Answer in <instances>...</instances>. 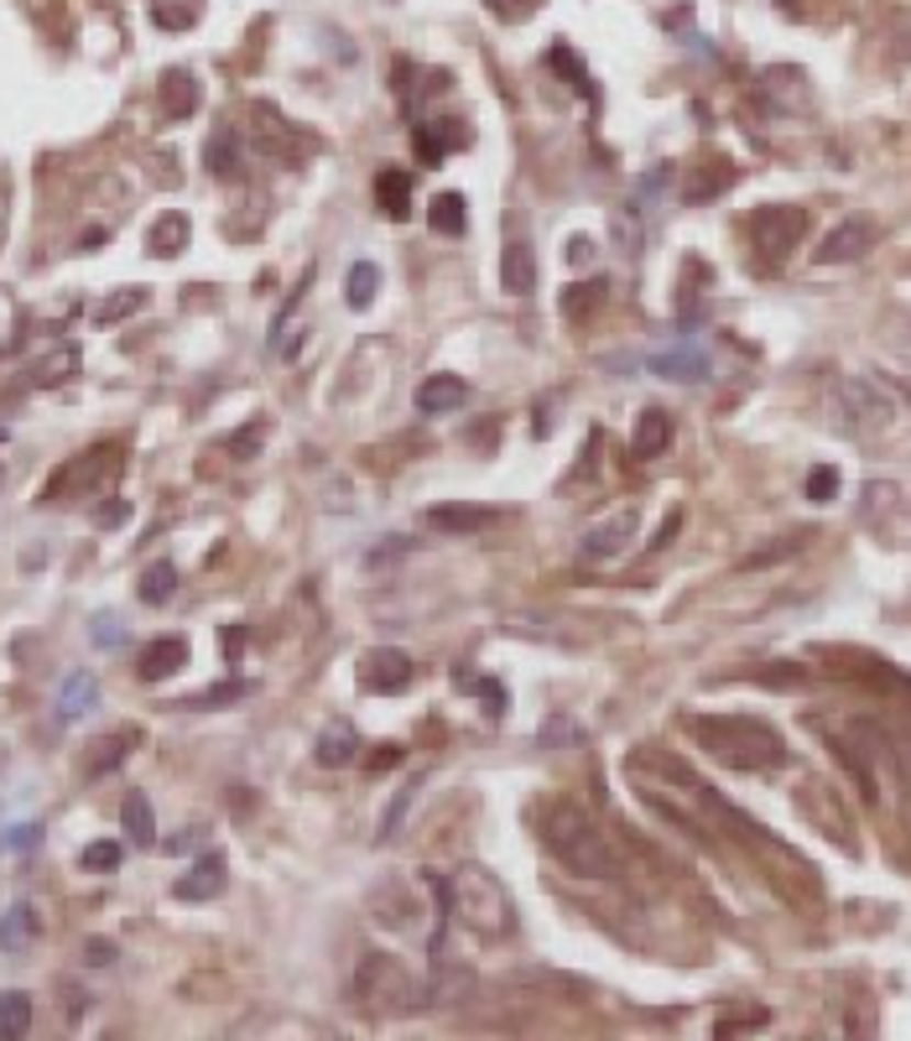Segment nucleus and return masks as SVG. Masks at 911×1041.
<instances>
[{
    "mask_svg": "<svg viewBox=\"0 0 911 1041\" xmlns=\"http://www.w3.org/2000/svg\"><path fill=\"white\" fill-rule=\"evenodd\" d=\"M422 875H427V885L437 890L443 922H448V911H454V922L469 927V932L485 938V943H506V938L515 932V901H511V890H506V881H500L496 870L454 865L448 875H437V870H422Z\"/></svg>",
    "mask_w": 911,
    "mask_h": 1041,
    "instance_id": "f257e3e1",
    "label": "nucleus"
},
{
    "mask_svg": "<svg viewBox=\"0 0 911 1041\" xmlns=\"http://www.w3.org/2000/svg\"><path fill=\"white\" fill-rule=\"evenodd\" d=\"M536 833L563 870H574L584 881H604L614 875V844L610 833L599 828V818L574 797H553L536 807Z\"/></svg>",
    "mask_w": 911,
    "mask_h": 1041,
    "instance_id": "f03ea898",
    "label": "nucleus"
},
{
    "mask_svg": "<svg viewBox=\"0 0 911 1041\" xmlns=\"http://www.w3.org/2000/svg\"><path fill=\"white\" fill-rule=\"evenodd\" d=\"M682 729L730 771H776L787 766V740L755 713H688Z\"/></svg>",
    "mask_w": 911,
    "mask_h": 1041,
    "instance_id": "7ed1b4c3",
    "label": "nucleus"
},
{
    "mask_svg": "<svg viewBox=\"0 0 911 1041\" xmlns=\"http://www.w3.org/2000/svg\"><path fill=\"white\" fill-rule=\"evenodd\" d=\"M355 989H359V1000L380 1005V1010H397V1016H407V1010H427V1005H433L427 979L412 974V968H407L401 959H391V953H359Z\"/></svg>",
    "mask_w": 911,
    "mask_h": 1041,
    "instance_id": "20e7f679",
    "label": "nucleus"
},
{
    "mask_svg": "<svg viewBox=\"0 0 911 1041\" xmlns=\"http://www.w3.org/2000/svg\"><path fill=\"white\" fill-rule=\"evenodd\" d=\"M833 417L849 438H875L896 422V396L875 375H844L833 386Z\"/></svg>",
    "mask_w": 911,
    "mask_h": 1041,
    "instance_id": "39448f33",
    "label": "nucleus"
},
{
    "mask_svg": "<svg viewBox=\"0 0 911 1041\" xmlns=\"http://www.w3.org/2000/svg\"><path fill=\"white\" fill-rule=\"evenodd\" d=\"M251 120H256V131H251V141H256V152L260 157H271V162H302V157H313V146L318 141L302 131L298 120H287L277 110V104H251Z\"/></svg>",
    "mask_w": 911,
    "mask_h": 1041,
    "instance_id": "423d86ee",
    "label": "nucleus"
},
{
    "mask_svg": "<svg viewBox=\"0 0 911 1041\" xmlns=\"http://www.w3.org/2000/svg\"><path fill=\"white\" fill-rule=\"evenodd\" d=\"M802 230H808V214L792 209V203H766L751 219V240L766 261H787V251L802 240Z\"/></svg>",
    "mask_w": 911,
    "mask_h": 1041,
    "instance_id": "0eeeda50",
    "label": "nucleus"
},
{
    "mask_svg": "<svg viewBox=\"0 0 911 1041\" xmlns=\"http://www.w3.org/2000/svg\"><path fill=\"white\" fill-rule=\"evenodd\" d=\"M370 922L386 927V932H422L427 901L416 896V885L391 881V885H380V890H370Z\"/></svg>",
    "mask_w": 911,
    "mask_h": 1041,
    "instance_id": "6e6552de",
    "label": "nucleus"
},
{
    "mask_svg": "<svg viewBox=\"0 0 911 1041\" xmlns=\"http://www.w3.org/2000/svg\"><path fill=\"white\" fill-rule=\"evenodd\" d=\"M635 527H641V511L620 506L614 516H604L599 527H589L578 536V563H614V557H625V547L635 542Z\"/></svg>",
    "mask_w": 911,
    "mask_h": 1041,
    "instance_id": "1a4fd4ad",
    "label": "nucleus"
},
{
    "mask_svg": "<svg viewBox=\"0 0 911 1041\" xmlns=\"http://www.w3.org/2000/svg\"><path fill=\"white\" fill-rule=\"evenodd\" d=\"M412 677H416V667H412V656H407L401 646H370L365 656H359V688L376 693V698L401 693Z\"/></svg>",
    "mask_w": 911,
    "mask_h": 1041,
    "instance_id": "9d476101",
    "label": "nucleus"
},
{
    "mask_svg": "<svg viewBox=\"0 0 911 1041\" xmlns=\"http://www.w3.org/2000/svg\"><path fill=\"white\" fill-rule=\"evenodd\" d=\"M224 885H230V860H224L219 849H203L199 860L188 865V875L173 885V896H178V901H214Z\"/></svg>",
    "mask_w": 911,
    "mask_h": 1041,
    "instance_id": "9b49d317",
    "label": "nucleus"
},
{
    "mask_svg": "<svg viewBox=\"0 0 911 1041\" xmlns=\"http://www.w3.org/2000/svg\"><path fill=\"white\" fill-rule=\"evenodd\" d=\"M469 396H475V386H469L464 375L437 370V375H427V380L416 386L412 407L422 417H448V412H458V407H469Z\"/></svg>",
    "mask_w": 911,
    "mask_h": 1041,
    "instance_id": "f8f14e48",
    "label": "nucleus"
},
{
    "mask_svg": "<svg viewBox=\"0 0 911 1041\" xmlns=\"http://www.w3.org/2000/svg\"><path fill=\"white\" fill-rule=\"evenodd\" d=\"M110 453H115V448H89L84 458H74L68 469H58V474H53V485L42 490V506H58L68 490H95V485H100V474L110 469Z\"/></svg>",
    "mask_w": 911,
    "mask_h": 1041,
    "instance_id": "ddd939ff",
    "label": "nucleus"
},
{
    "mask_svg": "<svg viewBox=\"0 0 911 1041\" xmlns=\"http://www.w3.org/2000/svg\"><path fill=\"white\" fill-rule=\"evenodd\" d=\"M870 245H875L870 224H865V219H844L838 230H829V235H823V245H818L812 256H818V266H844V261H859Z\"/></svg>",
    "mask_w": 911,
    "mask_h": 1041,
    "instance_id": "4468645a",
    "label": "nucleus"
},
{
    "mask_svg": "<svg viewBox=\"0 0 911 1041\" xmlns=\"http://www.w3.org/2000/svg\"><path fill=\"white\" fill-rule=\"evenodd\" d=\"M53 708H58L63 724H74V719H84V713H95V708H100V677H95V672H84V667H74L58 683Z\"/></svg>",
    "mask_w": 911,
    "mask_h": 1041,
    "instance_id": "2eb2a0df",
    "label": "nucleus"
},
{
    "mask_svg": "<svg viewBox=\"0 0 911 1041\" xmlns=\"http://www.w3.org/2000/svg\"><path fill=\"white\" fill-rule=\"evenodd\" d=\"M536 287V256H532V240L511 235L506 251H500V292L506 297H526Z\"/></svg>",
    "mask_w": 911,
    "mask_h": 1041,
    "instance_id": "dca6fc26",
    "label": "nucleus"
},
{
    "mask_svg": "<svg viewBox=\"0 0 911 1041\" xmlns=\"http://www.w3.org/2000/svg\"><path fill=\"white\" fill-rule=\"evenodd\" d=\"M313 755H318V766H323V771H344V766H355V755H359V734H355V724H349V719H329V724L318 729Z\"/></svg>",
    "mask_w": 911,
    "mask_h": 1041,
    "instance_id": "f3484780",
    "label": "nucleus"
},
{
    "mask_svg": "<svg viewBox=\"0 0 911 1041\" xmlns=\"http://www.w3.org/2000/svg\"><path fill=\"white\" fill-rule=\"evenodd\" d=\"M42 938V911L32 901H11L0 911V953H26Z\"/></svg>",
    "mask_w": 911,
    "mask_h": 1041,
    "instance_id": "a211bd4d",
    "label": "nucleus"
},
{
    "mask_svg": "<svg viewBox=\"0 0 911 1041\" xmlns=\"http://www.w3.org/2000/svg\"><path fill=\"white\" fill-rule=\"evenodd\" d=\"M188 667V641L182 635H157L152 646L141 651L136 662V677L141 683H162V677H173V672Z\"/></svg>",
    "mask_w": 911,
    "mask_h": 1041,
    "instance_id": "6ab92c4d",
    "label": "nucleus"
},
{
    "mask_svg": "<svg viewBox=\"0 0 911 1041\" xmlns=\"http://www.w3.org/2000/svg\"><path fill=\"white\" fill-rule=\"evenodd\" d=\"M422 521H427V531H443V536H475L496 521V511L490 506H433Z\"/></svg>",
    "mask_w": 911,
    "mask_h": 1041,
    "instance_id": "aec40b11",
    "label": "nucleus"
},
{
    "mask_svg": "<svg viewBox=\"0 0 911 1041\" xmlns=\"http://www.w3.org/2000/svg\"><path fill=\"white\" fill-rule=\"evenodd\" d=\"M667 448H673V417L662 412V407H646V412L635 417L631 453L635 458H662Z\"/></svg>",
    "mask_w": 911,
    "mask_h": 1041,
    "instance_id": "412c9836",
    "label": "nucleus"
},
{
    "mask_svg": "<svg viewBox=\"0 0 911 1041\" xmlns=\"http://www.w3.org/2000/svg\"><path fill=\"white\" fill-rule=\"evenodd\" d=\"M136 745H141V729H136V724L110 729L104 740H95V745H89L95 755H89V766H84V776H110V771H115L120 761H125V755H131Z\"/></svg>",
    "mask_w": 911,
    "mask_h": 1041,
    "instance_id": "4be33fe9",
    "label": "nucleus"
},
{
    "mask_svg": "<svg viewBox=\"0 0 911 1041\" xmlns=\"http://www.w3.org/2000/svg\"><path fill=\"white\" fill-rule=\"evenodd\" d=\"M203 167H209L219 182H230V177L240 173V131L235 125H214V131H209V141H203Z\"/></svg>",
    "mask_w": 911,
    "mask_h": 1041,
    "instance_id": "5701e85b",
    "label": "nucleus"
},
{
    "mask_svg": "<svg viewBox=\"0 0 911 1041\" xmlns=\"http://www.w3.org/2000/svg\"><path fill=\"white\" fill-rule=\"evenodd\" d=\"M188 235H193V224H188V214H178V209H167V214L146 230V251L162 261H173L188 251Z\"/></svg>",
    "mask_w": 911,
    "mask_h": 1041,
    "instance_id": "b1692460",
    "label": "nucleus"
},
{
    "mask_svg": "<svg viewBox=\"0 0 911 1041\" xmlns=\"http://www.w3.org/2000/svg\"><path fill=\"white\" fill-rule=\"evenodd\" d=\"M412 141H416V162H422V167H437V162L448 157V146H469V131H454V136H448V120H427V125L412 131Z\"/></svg>",
    "mask_w": 911,
    "mask_h": 1041,
    "instance_id": "393cba45",
    "label": "nucleus"
},
{
    "mask_svg": "<svg viewBox=\"0 0 911 1041\" xmlns=\"http://www.w3.org/2000/svg\"><path fill=\"white\" fill-rule=\"evenodd\" d=\"M193 110H199V79H193L188 68H173V74L162 79V115L188 120Z\"/></svg>",
    "mask_w": 911,
    "mask_h": 1041,
    "instance_id": "a878e982",
    "label": "nucleus"
},
{
    "mask_svg": "<svg viewBox=\"0 0 911 1041\" xmlns=\"http://www.w3.org/2000/svg\"><path fill=\"white\" fill-rule=\"evenodd\" d=\"M652 370L667 375V380H703V375H709V354L698 350V344L662 350V354H652Z\"/></svg>",
    "mask_w": 911,
    "mask_h": 1041,
    "instance_id": "bb28decb",
    "label": "nucleus"
},
{
    "mask_svg": "<svg viewBox=\"0 0 911 1041\" xmlns=\"http://www.w3.org/2000/svg\"><path fill=\"white\" fill-rule=\"evenodd\" d=\"M178 594V563H167V557H157V563H146L136 578V599L141 605H167Z\"/></svg>",
    "mask_w": 911,
    "mask_h": 1041,
    "instance_id": "cd10ccee",
    "label": "nucleus"
},
{
    "mask_svg": "<svg viewBox=\"0 0 911 1041\" xmlns=\"http://www.w3.org/2000/svg\"><path fill=\"white\" fill-rule=\"evenodd\" d=\"M376 203L386 219H407V209H412V177L401 173V167H386L376 177Z\"/></svg>",
    "mask_w": 911,
    "mask_h": 1041,
    "instance_id": "c85d7f7f",
    "label": "nucleus"
},
{
    "mask_svg": "<svg viewBox=\"0 0 911 1041\" xmlns=\"http://www.w3.org/2000/svg\"><path fill=\"white\" fill-rule=\"evenodd\" d=\"M120 823H125V833H131L141 849L157 844V818H152L146 791H125V802H120Z\"/></svg>",
    "mask_w": 911,
    "mask_h": 1041,
    "instance_id": "c756f323",
    "label": "nucleus"
},
{
    "mask_svg": "<svg viewBox=\"0 0 911 1041\" xmlns=\"http://www.w3.org/2000/svg\"><path fill=\"white\" fill-rule=\"evenodd\" d=\"M26 1031H32V995L0 989V1041H21Z\"/></svg>",
    "mask_w": 911,
    "mask_h": 1041,
    "instance_id": "7c9ffc66",
    "label": "nucleus"
},
{
    "mask_svg": "<svg viewBox=\"0 0 911 1041\" xmlns=\"http://www.w3.org/2000/svg\"><path fill=\"white\" fill-rule=\"evenodd\" d=\"M380 292V266L376 261H355L349 272H344V302L355 308V313H365L370 302H376Z\"/></svg>",
    "mask_w": 911,
    "mask_h": 1041,
    "instance_id": "2f4dec72",
    "label": "nucleus"
},
{
    "mask_svg": "<svg viewBox=\"0 0 911 1041\" xmlns=\"http://www.w3.org/2000/svg\"><path fill=\"white\" fill-rule=\"evenodd\" d=\"M427 224L437 235H464L469 230V214H464V193H437L433 209H427Z\"/></svg>",
    "mask_w": 911,
    "mask_h": 1041,
    "instance_id": "473e14b6",
    "label": "nucleus"
},
{
    "mask_svg": "<svg viewBox=\"0 0 911 1041\" xmlns=\"http://www.w3.org/2000/svg\"><path fill=\"white\" fill-rule=\"evenodd\" d=\"M74 375H79V350H74V344H58L47 359H37L32 380H37V386H63V380H74Z\"/></svg>",
    "mask_w": 911,
    "mask_h": 1041,
    "instance_id": "72a5a7b5",
    "label": "nucleus"
},
{
    "mask_svg": "<svg viewBox=\"0 0 911 1041\" xmlns=\"http://www.w3.org/2000/svg\"><path fill=\"white\" fill-rule=\"evenodd\" d=\"M422 782H427V771H416L412 782H407V786H401V791H397V802L386 807V818H380L376 844H391V839H397V828H401V818L412 812V802H416V786H422Z\"/></svg>",
    "mask_w": 911,
    "mask_h": 1041,
    "instance_id": "f704fd0d",
    "label": "nucleus"
},
{
    "mask_svg": "<svg viewBox=\"0 0 911 1041\" xmlns=\"http://www.w3.org/2000/svg\"><path fill=\"white\" fill-rule=\"evenodd\" d=\"M610 235H614V251H625V256H641V240H646V230H641V214H635V203L614 209Z\"/></svg>",
    "mask_w": 911,
    "mask_h": 1041,
    "instance_id": "c9c22d12",
    "label": "nucleus"
},
{
    "mask_svg": "<svg viewBox=\"0 0 911 1041\" xmlns=\"http://www.w3.org/2000/svg\"><path fill=\"white\" fill-rule=\"evenodd\" d=\"M152 21L162 32H188L199 21V0H152Z\"/></svg>",
    "mask_w": 911,
    "mask_h": 1041,
    "instance_id": "e433bc0d",
    "label": "nucleus"
},
{
    "mask_svg": "<svg viewBox=\"0 0 911 1041\" xmlns=\"http://www.w3.org/2000/svg\"><path fill=\"white\" fill-rule=\"evenodd\" d=\"M146 308V292L141 287H120V292H110L95 308V323H120V318H131V313H141Z\"/></svg>",
    "mask_w": 911,
    "mask_h": 1041,
    "instance_id": "4c0bfd02",
    "label": "nucleus"
},
{
    "mask_svg": "<svg viewBox=\"0 0 911 1041\" xmlns=\"http://www.w3.org/2000/svg\"><path fill=\"white\" fill-rule=\"evenodd\" d=\"M120 860H125V849L115 844V839H95V844H84L79 865L89 870V875H115Z\"/></svg>",
    "mask_w": 911,
    "mask_h": 1041,
    "instance_id": "58836bf2",
    "label": "nucleus"
},
{
    "mask_svg": "<svg viewBox=\"0 0 911 1041\" xmlns=\"http://www.w3.org/2000/svg\"><path fill=\"white\" fill-rule=\"evenodd\" d=\"M125 635H131V630H125V620H120V614H110V609H104V614H95V620H89V641H95V646H100V651H115V646H125Z\"/></svg>",
    "mask_w": 911,
    "mask_h": 1041,
    "instance_id": "ea45409f",
    "label": "nucleus"
},
{
    "mask_svg": "<svg viewBox=\"0 0 911 1041\" xmlns=\"http://www.w3.org/2000/svg\"><path fill=\"white\" fill-rule=\"evenodd\" d=\"M251 693V683H214V688L193 693V698H182L178 708H219V704H240Z\"/></svg>",
    "mask_w": 911,
    "mask_h": 1041,
    "instance_id": "a19ab883",
    "label": "nucleus"
},
{
    "mask_svg": "<svg viewBox=\"0 0 911 1041\" xmlns=\"http://www.w3.org/2000/svg\"><path fill=\"white\" fill-rule=\"evenodd\" d=\"M37 844H42V823H16V828H5V839H0L5 854H32Z\"/></svg>",
    "mask_w": 911,
    "mask_h": 1041,
    "instance_id": "79ce46f5",
    "label": "nucleus"
},
{
    "mask_svg": "<svg viewBox=\"0 0 911 1041\" xmlns=\"http://www.w3.org/2000/svg\"><path fill=\"white\" fill-rule=\"evenodd\" d=\"M730 182H734V167H730V162H719V173L693 177V182H688V198H693V203H698V198H713V193H724Z\"/></svg>",
    "mask_w": 911,
    "mask_h": 1041,
    "instance_id": "37998d69",
    "label": "nucleus"
},
{
    "mask_svg": "<svg viewBox=\"0 0 911 1041\" xmlns=\"http://www.w3.org/2000/svg\"><path fill=\"white\" fill-rule=\"evenodd\" d=\"M599 297H604V287L599 281H584V287H568V297H563V313L568 318H584L589 308H595Z\"/></svg>",
    "mask_w": 911,
    "mask_h": 1041,
    "instance_id": "c03bdc74",
    "label": "nucleus"
},
{
    "mask_svg": "<svg viewBox=\"0 0 911 1041\" xmlns=\"http://www.w3.org/2000/svg\"><path fill=\"white\" fill-rule=\"evenodd\" d=\"M808 542V531H797V536H781V547H766V552H751L745 557V568H766V563H776V557H792L797 547Z\"/></svg>",
    "mask_w": 911,
    "mask_h": 1041,
    "instance_id": "a18cd8bd",
    "label": "nucleus"
},
{
    "mask_svg": "<svg viewBox=\"0 0 911 1041\" xmlns=\"http://www.w3.org/2000/svg\"><path fill=\"white\" fill-rule=\"evenodd\" d=\"M833 495H838V469H812V474H808V500L829 506Z\"/></svg>",
    "mask_w": 911,
    "mask_h": 1041,
    "instance_id": "49530a36",
    "label": "nucleus"
},
{
    "mask_svg": "<svg viewBox=\"0 0 911 1041\" xmlns=\"http://www.w3.org/2000/svg\"><path fill=\"white\" fill-rule=\"evenodd\" d=\"M115 959H120V948L110 943V938H89V943H84V963H89V968H110Z\"/></svg>",
    "mask_w": 911,
    "mask_h": 1041,
    "instance_id": "de8ad7c7",
    "label": "nucleus"
},
{
    "mask_svg": "<svg viewBox=\"0 0 911 1041\" xmlns=\"http://www.w3.org/2000/svg\"><path fill=\"white\" fill-rule=\"evenodd\" d=\"M120 521H131V500H120V495L110 500V506H100V511H95V527H104V531L120 527Z\"/></svg>",
    "mask_w": 911,
    "mask_h": 1041,
    "instance_id": "09e8293b",
    "label": "nucleus"
},
{
    "mask_svg": "<svg viewBox=\"0 0 911 1041\" xmlns=\"http://www.w3.org/2000/svg\"><path fill=\"white\" fill-rule=\"evenodd\" d=\"M568 266H595V240H589V235L568 240Z\"/></svg>",
    "mask_w": 911,
    "mask_h": 1041,
    "instance_id": "8fccbe9b",
    "label": "nucleus"
},
{
    "mask_svg": "<svg viewBox=\"0 0 911 1041\" xmlns=\"http://www.w3.org/2000/svg\"><path fill=\"white\" fill-rule=\"evenodd\" d=\"M199 844H203V828H182L178 839H167L162 849H167V854H182V849H199Z\"/></svg>",
    "mask_w": 911,
    "mask_h": 1041,
    "instance_id": "3c124183",
    "label": "nucleus"
},
{
    "mask_svg": "<svg viewBox=\"0 0 911 1041\" xmlns=\"http://www.w3.org/2000/svg\"><path fill=\"white\" fill-rule=\"evenodd\" d=\"M490 5H496L500 16H521V11H532L536 0H490Z\"/></svg>",
    "mask_w": 911,
    "mask_h": 1041,
    "instance_id": "603ef678",
    "label": "nucleus"
},
{
    "mask_svg": "<svg viewBox=\"0 0 911 1041\" xmlns=\"http://www.w3.org/2000/svg\"><path fill=\"white\" fill-rule=\"evenodd\" d=\"M245 646V630H235V625H224V656L235 662V651Z\"/></svg>",
    "mask_w": 911,
    "mask_h": 1041,
    "instance_id": "864d4df0",
    "label": "nucleus"
},
{
    "mask_svg": "<svg viewBox=\"0 0 911 1041\" xmlns=\"http://www.w3.org/2000/svg\"><path fill=\"white\" fill-rule=\"evenodd\" d=\"M230 448H235V453H256V448H260V422H256V428H251L245 438H235Z\"/></svg>",
    "mask_w": 911,
    "mask_h": 1041,
    "instance_id": "5fc2aeb1",
    "label": "nucleus"
},
{
    "mask_svg": "<svg viewBox=\"0 0 911 1041\" xmlns=\"http://www.w3.org/2000/svg\"><path fill=\"white\" fill-rule=\"evenodd\" d=\"M84 1000H89L84 989H68V1016H74V1021H79V1016H84Z\"/></svg>",
    "mask_w": 911,
    "mask_h": 1041,
    "instance_id": "6e6d98bb",
    "label": "nucleus"
},
{
    "mask_svg": "<svg viewBox=\"0 0 911 1041\" xmlns=\"http://www.w3.org/2000/svg\"><path fill=\"white\" fill-rule=\"evenodd\" d=\"M95 245H104V230H89V235L79 240V251H95Z\"/></svg>",
    "mask_w": 911,
    "mask_h": 1041,
    "instance_id": "4d7b16f0",
    "label": "nucleus"
}]
</instances>
